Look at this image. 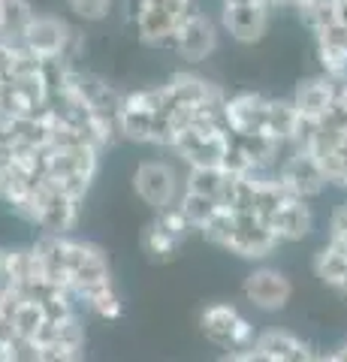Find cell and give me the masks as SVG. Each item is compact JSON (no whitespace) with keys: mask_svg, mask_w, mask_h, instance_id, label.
Masks as SVG:
<instances>
[{"mask_svg":"<svg viewBox=\"0 0 347 362\" xmlns=\"http://www.w3.org/2000/svg\"><path fill=\"white\" fill-rule=\"evenodd\" d=\"M21 218L37 223L46 235H66L76 226V218H79V199L61 194L52 181H42L40 187L30 190Z\"/></svg>","mask_w":347,"mask_h":362,"instance_id":"obj_1","label":"cell"},{"mask_svg":"<svg viewBox=\"0 0 347 362\" xmlns=\"http://www.w3.org/2000/svg\"><path fill=\"white\" fill-rule=\"evenodd\" d=\"M64 269H66V278H70V296H79L88 287L109 284L112 281L106 254L91 242L66 239V235H64Z\"/></svg>","mask_w":347,"mask_h":362,"instance_id":"obj_2","label":"cell"},{"mask_svg":"<svg viewBox=\"0 0 347 362\" xmlns=\"http://www.w3.org/2000/svg\"><path fill=\"white\" fill-rule=\"evenodd\" d=\"M203 332L220 347L233 350H248L254 344V326L233 308V305H211L199 317Z\"/></svg>","mask_w":347,"mask_h":362,"instance_id":"obj_3","label":"cell"},{"mask_svg":"<svg viewBox=\"0 0 347 362\" xmlns=\"http://www.w3.org/2000/svg\"><path fill=\"white\" fill-rule=\"evenodd\" d=\"M187 16V6L178 4V0H145V9L142 16L136 18L139 25V37L145 42H170L175 37L178 25L184 21Z\"/></svg>","mask_w":347,"mask_h":362,"instance_id":"obj_4","label":"cell"},{"mask_svg":"<svg viewBox=\"0 0 347 362\" xmlns=\"http://www.w3.org/2000/svg\"><path fill=\"white\" fill-rule=\"evenodd\" d=\"M172 148L182 151V157L190 163V169L196 166H211L218 169L223 154L230 148V133H196L194 127H187L182 133H175L172 139Z\"/></svg>","mask_w":347,"mask_h":362,"instance_id":"obj_5","label":"cell"},{"mask_svg":"<svg viewBox=\"0 0 347 362\" xmlns=\"http://www.w3.org/2000/svg\"><path fill=\"white\" fill-rule=\"evenodd\" d=\"M70 28L64 21L52 18V16H33L30 25L21 33V45L28 52H33L40 61L46 58H64L66 52V40H70Z\"/></svg>","mask_w":347,"mask_h":362,"instance_id":"obj_6","label":"cell"},{"mask_svg":"<svg viewBox=\"0 0 347 362\" xmlns=\"http://www.w3.org/2000/svg\"><path fill=\"white\" fill-rule=\"evenodd\" d=\"M215 42H218V33H215L211 18L196 16V13H187L172 37L175 52L182 54L184 61H203L206 54L215 52Z\"/></svg>","mask_w":347,"mask_h":362,"instance_id":"obj_7","label":"cell"},{"mask_svg":"<svg viewBox=\"0 0 347 362\" xmlns=\"http://www.w3.org/2000/svg\"><path fill=\"white\" fill-rule=\"evenodd\" d=\"M281 185L290 190V197L296 199H308V197H317L323 187H327V175L323 169L317 166V160L305 151H296L290 160L281 166Z\"/></svg>","mask_w":347,"mask_h":362,"instance_id":"obj_8","label":"cell"},{"mask_svg":"<svg viewBox=\"0 0 347 362\" xmlns=\"http://www.w3.org/2000/svg\"><path fill=\"white\" fill-rule=\"evenodd\" d=\"M133 185H136V194L148 202L151 209H170V202L175 197V173L172 166H166L160 160H148L136 169V178H133Z\"/></svg>","mask_w":347,"mask_h":362,"instance_id":"obj_9","label":"cell"},{"mask_svg":"<svg viewBox=\"0 0 347 362\" xmlns=\"http://www.w3.org/2000/svg\"><path fill=\"white\" fill-rule=\"evenodd\" d=\"M245 299L263 311H278L290 299V281L278 269H257L245 278Z\"/></svg>","mask_w":347,"mask_h":362,"instance_id":"obj_10","label":"cell"},{"mask_svg":"<svg viewBox=\"0 0 347 362\" xmlns=\"http://www.w3.org/2000/svg\"><path fill=\"white\" fill-rule=\"evenodd\" d=\"M278 245L275 233L266 226V221H260L257 214H236V233H233L230 251H236L239 257H266L272 247Z\"/></svg>","mask_w":347,"mask_h":362,"instance_id":"obj_11","label":"cell"},{"mask_svg":"<svg viewBox=\"0 0 347 362\" xmlns=\"http://www.w3.org/2000/svg\"><path fill=\"white\" fill-rule=\"evenodd\" d=\"M266 106H269V100L257 97V94H242L236 100H227V106H223V121H227V130L233 136L263 133Z\"/></svg>","mask_w":347,"mask_h":362,"instance_id":"obj_12","label":"cell"},{"mask_svg":"<svg viewBox=\"0 0 347 362\" xmlns=\"http://www.w3.org/2000/svg\"><path fill=\"white\" fill-rule=\"evenodd\" d=\"M311 223H314V218H311V209L305 206V199L284 202V206L266 221V226L275 233L278 242H299V239H305V235L311 233Z\"/></svg>","mask_w":347,"mask_h":362,"instance_id":"obj_13","label":"cell"},{"mask_svg":"<svg viewBox=\"0 0 347 362\" xmlns=\"http://www.w3.org/2000/svg\"><path fill=\"white\" fill-rule=\"evenodd\" d=\"M266 6L251 4V6H223V25L239 42H257L266 33Z\"/></svg>","mask_w":347,"mask_h":362,"instance_id":"obj_14","label":"cell"},{"mask_svg":"<svg viewBox=\"0 0 347 362\" xmlns=\"http://www.w3.org/2000/svg\"><path fill=\"white\" fill-rule=\"evenodd\" d=\"M335 100V88L332 82H305L296 90V115L299 118H308V121H320L327 115V109L332 106Z\"/></svg>","mask_w":347,"mask_h":362,"instance_id":"obj_15","label":"cell"},{"mask_svg":"<svg viewBox=\"0 0 347 362\" xmlns=\"http://www.w3.org/2000/svg\"><path fill=\"white\" fill-rule=\"evenodd\" d=\"M317 40H320L323 66H327L335 78L344 76V66H347V30L341 25H332L327 30H317Z\"/></svg>","mask_w":347,"mask_h":362,"instance_id":"obj_16","label":"cell"},{"mask_svg":"<svg viewBox=\"0 0 347 362\" xmlns=\"http://www.w3.org/2000/svg\"><path fill=\"white\" fill-rule=\"evenodd\" d=\"M211 94V85H206L196 76H175L166 85V103L170 106H203Z\"/></svg>","mask_w":347,"mask_h":362,"instance_id":"obj_17","label":"cell"},{"mask_svg":"<svg viewBox=\"0 0 347 362\" xmlns=\"http://www.w3.org/2000/svg\"><path fill=\"white\" fill-rule=\"evenodd\" d=\"M33 16L37 13L30 9L28 0H0V40H21Z\"/></svg>","mask_w":347,"mask_h":362,"instance_id":"obj_18","label":"cell"},{"mask_svg":"<svg viewBox=\"0 0 347 362\" xmlns=\"http://www.w3.org/2000/svg\"><path fill=\"white\" fill-rule=\"evenodd\" d=\"M251 347H257L263 356H269L272 362H287L293 354H299L302 344L296 335H290V332H284V329H269V332H263L260 338H254V344Z\"/></svg>","mask_w":347,"mask_h":362,"instance_id":"obj_19","label":"cell"},{"mask_svg":"<svg viewBox=\"0 0 347 362\" xmlns=\"http://www.w3.org/2000/svg\"><path fill=\"white\" fill-rule=\"evenodd\" d=\"M290 199H296V197H290V190L281 185V181H257V187H254V214L260 221H269Z\"/></svg>","mask_w":347,"mask_h":362,"instance_id":"obj_20","label":"cell"},{"mask_svg":"<svg viewBox=\"0 0 347 362\" xmlns=\"http://www.w3.org/2000/svg\"><path fill=\"white\" fill-rule=\"evenodd\" d=\"M233 136V133H230ZM236 148L248 157V160L254 163V169L260 166V163H269L275 157V151H278V145L281 142H275L272 136H266V133H242V136H233L230 139Z\"/></svg>","mask_w":347,"mask_h":362,"instance_id":"obj_21","label":"cell"},{"mask_svg":"<svg viewBox=\"0 0 347 362\" xmlns=\"http://www.w3.org/2000/svg\"><path fill=\"white\" fill-rule=\"evenodd\" d=\"M296 109L293 103H269L266 106V124H263V133L266 136H272L275 142H284L293 136V127H296Z\"/></svg>","mask_w":347,"mask_h":362,"instance_id":"obj_22","label":"cell"},{"mask_svg":"<svg viewBox=\"0 0 347 362\" xmlns=\"http://www.w3.org/2000/svg\"><path fill=\"white\" fill-rule=\"evenodd\" d=\"M76 299H82L88 308H91L94 314H100L103 320H115V317L121 314V299H118L115 287H112V281L109 284H97V287L82 290Z\"/></svg>","mask_w":347,"mask_h":362,"instance_id":"obj_23","label":"cell"},{"mask_svg":"<svg viewBox=\"0 0 347 362\" xmlns=\"http://www.w3.org/2000/svg\"><path fill=\"white\" fill-rule=\"evenodd\" d=\"M178 245L182 242H178L175 235L166 233L158 221H154L142 235V247H145V254H148L151 263H166V259H172L175 251H178Z\"/></svg>","mask_w":347,"mask_h":362,"instance_id":"obj_24","label":"cell"},{"mask_svg":"<svg viewBox=\"0 0 347 362\" xmlns=\"http://www.w3.org/2000/svg\"><path fill=\"white\" fill-rule=\"evenodd\" d=\"M42 323H46V314H42L40 308V302H28V299H21L16 305V311H13V326H16V332L18 338H37V332L42 329Z\"/></svg>","mask_w":347,"mask_h":362,"instance_id":"obj_25","label":"cell"},{"mask_svg":"<svg viewBox=\"0 0 347 362\" xmlns=\"http://www.w3.org/2000/svg\"><path fill=\"white\" fill-rule=\"evenodd\" d=\"M199 230H203V235H206L208 242H215V245H220V247H230L233 233H236V211L218 209L203 226H199Z\"/></svg>","mask_w":347,"mask_h":362,"instance_id":"obj_26","label":"cell"},{"mask_svg":"<svg viewBox=\"0 0 347 362\" xmlns=\"http://www.w3.org/2000/svg\"><path fill=\"white\" fill-rule=\"evenodd\" d=\"M118 130L133 142H151V115L139 109H127L121 106L118 112Z\"/></svg>","mask_w":347,"mask_h":362,"instance_id":"obj_27","label":"cell"},{"mask_svg":"<svg viewBox=\"0 0 347 362\" xmlns=\"http://www.w3.org/2000/svg\"><path fill=\"white\" fill-rule=\"evenodd\" d=\"M314 269H317V278H323L327 284H332V287H339L341 281H344V275H347V257L341 254V251H335V247H323V251L317 254V263H314Z\"/></svg>","mask_w":347,"mask_h":362,"instance_id":"obj_28","label":"cell"},{"mask_svg":"<svg viewBox=\"0 0 347 362\" xmlns=\"http://www.w3.org/2000/svg\"><path fill=\"white\" fill-rule=\"evenodd\" d=\"M223 178H227V175H223L220 169L196 166V169H190V175H187V190H190V194H199V197H211V199H215L220 185H223Z\"/></svg>","mask_w":347,"mask_h":362,"instance_id":"obj_29","label":"cell"},{"mask_svg":"<svg viewBox=\"0 0 347 362\" xmlns=\"http://www.w3.org/2000/svg\"><path fill=\"white\" fill-rule=\"evenodd\" d=\"M178 211L184 214V221L190 226H196V230H199V226H203L211 214L218 211V202L211 197H199V194H190V190H187L184 199H182V206H178Z\"/></svg>","mask_w":347,"mask_h":362,"instance_id":"obj_30","label":"cell"},{"mask_svg":"<svg viewBox=\"0 0 347 362\" xmlns=\"http://www.w3.org/2000/svg\"><path fill=\"white\" fill-rule=\"evenodd\" d=\"M299 13H302V18H305L314 30H327L332 25H339L335 0H327V4H314V6H299Z\"/></svg>","mask_w":347,"mask_h":362,"instance_id":"obj_31","label":"cell"},{"mask_svg":"<svg viewBox=\"0 0 347 362\" xmlns=\"http://www.w3.org/2000/svg\"><path fill=\"white\" fill-rule=\"evenodd\" d=\"M218 169H220L223 175H230V178H242V175H251L254 173V163L236 148V145L230 142V148H227V154H223V160H220Z\"/></svg>","mask_w":347,"mask_h":362,"instance_id":"obj_32","label":"cell"},{"mask_svg":"<svg viewBox=\"0 0 347 362\" xmlns=\"http://www.w3.org/2000/svg\"><path fill=\"white\" fill-rule=\"evenodd\" d=\"M70 4V9L79 18L85 21H100V18H106L109 13V6H112V0H66Z\"/></svg>","mask_w":347,"mask_h":362,"instance_id":"obj_33","label":"cell"},{"mask_svg":"<svg viewBox=\"0 0 347 362\" xmlns=\"http://www.w3.org/2000/svg\"><path fill=\"white\" fill-rule=\"evenodd\" d=\"M158 223H160V226H163V230H166V233H170V235H175V239H178V242H182V239H184V233L190 230V223L184 221V214H182V211H178V209H172V206L160 211V218H158Z\"/></svg>","mask_w":347,"mask_h":362,"instance_id":"obj_34","label":"cell"},{"mask_svg":"<svg viewBox=\"0 0 347 362\" xmlns=\"http://www.w3.org/2000/svg\"><path fill=\"white\" fill-rule=\"evenodd\" d=\"M332 239H329V247H335V251H341L347 257V206L335 209L332 214Z\"/></svg>","mask_w":347,"mask_h":362,"instance_id":"obj_35","label":"cell"},{"mask_svg":"<svg viewBox=\"0 0 347 362\" xmlns=\"http://www.w3.org/2000/svg\"><path fill=\"white\" fill-rule=\"evenodd\" d=\"M16 42L0 40V82H13V64H16Z\"/></svg>","mask_w":347,"mask_h":362,"instance_id":"obj_36","label":"cell"},{"mask_svg":"<svg viewBox=\"0 0 347 362\" xmlns=\"http://www.w3.org/2000/svg\"><path fill=\"white\" fill-rule=\"evenodd\" d=\"M16 338H18V332H16V326H13V317L0 311V350H6L9 344L16 341Z\"/></svg>","mask_w":347,"mask_h":362,"instance_id":"obj_37","label":"cell"},{"mask_svg":"<svg viewBox=\"0 0 347 362\" xmlns=\"http://www.w3.org/2000/svg\"><path fill=\"white\" fill-rule=\"evenodd\" d=\"M236 362H272V359L263 356L257 347H248V350H236Z\"/></svg>","mask_w":347,"mask_h":362,"instance_id":"obj_38","label":"cell"},{"mask_svg":"<svg viewBox=\"0 0 347 362\" xmlns=\"http://www.w3.org/2000/svg\"><path fill=\"white\" fill-rule=\"evenodd\" d=\"M335 13H339V25L347 30V0H335Z\"/></svg>","mask_w":347,"mask_h":362,"instance_id":"obj_39","label":"cell"},{"mask_svg":"<svg viewBox=\"0 0 347 362\" xmlns=\"http://www.w3.org/2000/svg\"><path fill=\"white\" fill-rule=\"evenodd\" d=\"M127 9H130V16H133V18H139V16H142V9H145V0H127Z\"/></svg>","mask_w":347,"mask_h":362,"instance_id":"obj_40","label":"cell"},{"mask_svg":"<svg viewBox=\"0 0 347 362\" xmlns=\"http://www.w3.org/2000/svg\"><path fill=\"white\" fill-rule=\"evenodd\" d=\"M317 362H347V347H341L339 354H332V356H327V359H317Z\"/></svg>","mask_w":347,"mask_h":362,"instance_id":"obj_41","label":"cell"},{"mask_svg":"<svg viewBox=\"0 0 347 362\" xmlns=\"http://www.w3.org/2000/svg\"><path fill=\"white\" fill-rule=\"evenodd\" d=\"M251 4H263V0H223V6H251Z\"/></svg>","mask_w":347,"mask_h":362,"instance_id":"obj_42","label":"cell"},{"mask_svg":"<svg viewBox=\"0 0 347 362\" xmlns=\"http://www.w3.org/2000/svg\"><path fill=\"white\" fill-rule=\"evenodd\" d=\"M4 259H6V247H0V278H4Z\"/></svg>","mask_w":347,"mask_h":362,"instance_id":"obj_43","label":"cell"},{"mask_svg":"<svg viewBox=\"0 0 347 362\" xmlns=\"http://www.w3.org/2000/svg\"><path fill=\"white\" fill-rule=\"evenodd\" d=\"M339 290H344V293H347V275H344V281H341V284H339Z\"/></svg>","mask_w":347,"mask_h":362,"instance_id":"obj_44","label":"cell"},{"mask_svg":"<svg viewBox=\"0 0 347 362\" xmlns=\"http://www.w3.org/2000/svg\"><path fill=\"white\" fill-rule=\"evenodd\" d=\"M263 4H287V0H263Z\"/></svg>","mask_w":347,"mask_h":362,"instance_id":"obj_45","label":"cell"},{"mask_svg":"<svg viewBox=\"0 0 347 362\" xmlns=\"http://www.w3.org/2000/svg\"><path fill=\"white\" fill-rule=\"evenodd\" d=\"M341 78V82H347V66H344V76H339Z\"/></svg>","mask_w":347,"mask_h":362,"instance_id":"obj_46","label":"cell"},{"mask_svg":"<svg viewBox=\"0 0 347 362\" xmlns=\"http://www.w3.org/2000/svg\"><path fill=\"white\" fill-rule=\"evenodd\" d=\"M178 4H184V6H190V0H178Z\"/></svg>","mask_w":347,"mask_h":362,"instance_id":"obj_47","label":"cell"}]
</instances>
